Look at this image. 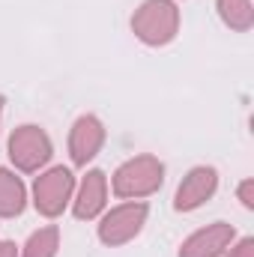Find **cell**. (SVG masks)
Here are the masks:
<instances>
[{
	"label": "cell",
	"mask_w": 254,
	"mask_h": 257,
	"mask_svg": "<svg viewBox=\"0 0 254 257\" xmlns=\"http://www.w3.org/2000/svg\"><path fill=\"white\" fill-rule=\"evenodd\" d=\"M132 33L150 48L171 45L180 33L177 3L174 0H144L132 15Z\"/></svg>",
	"instance_id": "1"
},
{
	"label": "cell",
	"mask_w": 254,
	"mask_h": 257,
	"mask_svg": "<svg viewBox=\"0 0 254 257\" xmlns=\"http://www.w3.org/2000/svg\"><path fill=\"white\" fill-rule=\"evenodd\" d=\"M165 183V165L150 156V153H141V156H132L126 159L114 177H111V189L117 197H126V200H141V197H150L162 189Z\"/></svg>",
	"instance_id": "2"
},
{
	"label": "cell",
	"mask_w": 254,
	"mask_h": 257,
	"mask_svg": "<svg viewBox=\"0 0 254 257\" xmlns=\"http://www.w3.org/2000/svg\"><path fill=\"white\" fill-rule=\"evenodd\" d=\"M6 150H9V162L21 174L42 171L51 162V156H54V144H51L48 132L42 126H33V123H24V126L12 128Z\"/></svg>",
	"instance_id": "3"
},
{
	"label": "cell",
	"mask_w": 254,
	"mask_h": 257,
	"mask_svg": "<svg viewBox=\"0 0 254 257\" xmlns=\"http://www.w3.org/2000/svg\"><path fill=\"white\" fill-rule=\"evenodd\" d=\"M72 194H75V177H72L69 168L57 165V168H48V171H42L36 177V183H33V206H36L39 215L57 218L72 203Z\"/></svg>",
	"instance_id": "4"
},
{
	"label": "cell",
	"mask_w": 254,
	"mask_h": 257,
	"mask_svg": "<svg viewBox=\"0 0 254 257\" xmlns=\"http://www.w3.org/2000/svg\"><path fill=\"white\" fill-rule=\"evenodd\" d=\"M147 215H150V206L144 200H129V203H120V206L108 209L102 215V221H99V239L108 248L126 245L144 230Z\"/></svg>",
	"instance_id": "5"
},
{
	"label": "cell",
	"mask_w": 254,
	"mask_h": 257,
	"mask_svg": "<svg viewBox=\"0 0 254 257\" xmlns=\"http://www.w3.org/2000/svg\"><path fill=\"white\" fill-rule=\"evenodd\" d=\"M215 192H218V171L209 165H197L183 177L177 197H174V206H177V212H191V209L203 206Z\"/></svg>",
	"instance_id": "6"
},
{
	"label": "cell",
	"mask_w": 254,
	"mask_h": 257,
	"mask_svg": "<svg viewBox=\"0 0 254 257\" xmlns=\"http://www.w3.org/2000/svg\"><path fill=\"white\" fill-rule=\"evenodd\" d=\"M105 147V126L99 117L93 114H84L72 123L69 132V156H72V165L84 168L87 162H93L99 156V150Z\"/></svg>",
	"instance_id": "7"
},
{
	"label": "cell",
	"mask_w": 254,
	"mask_h": 257,
	"mask_svg": "<svg viewBox=\"0 0 254 257\" xmlns=\"http://www.w3.org/2000/svg\"><path fill=\"white\" fill-rule=\"evenodd\" d=\"M233 239H236L233 224L215 221V224H206V227L194 230L189 239H183L180 257H221L227 248H230Z\"/></svg>",
	"instance_id": "8"
},
{
	"label": "cell",
	"mask_w": 254,
	"mask_h": 257,
	"mask_svg": "<svg viewBox=\"0 0 254 257\" xmlns=\"http://www.w3.org/2000/svg\"><path fill=\"white\" fill-rule=\"evenodd\" d=\"M108 206V177L102 171H87L78 192L72 194V212L78 221H93Z\"/></svg>",
	"instance_id": "9"
},
{
	"label": "cell",
	"mask_w": 254,
	"mask_h": 257,
	"mask_svg": "<svg viewBox=\"0 0 254 257\" xmlns=\"http://www.w3.org/2000/svg\"><path fill=\"white\" fill-rule=\"evenodd\" d=\"M27 206V189L21 177H15L9 168H0V218H15Z\"/></svg>",
	"instance_id": "10"
},
{
	"label": "cell",
	"mask_w": 254,
	"mask_h": 257,
	"mask_svg": "<svg viewBox=\"0 0 254 257\" xmlns=\"http://www.w3.org/2000/svg\"><path fill=\"white\" fill-rule=\"evenodd\" d=\"M215 6H218L221 21H224L230 30H236V33H248V30L254 27L251 0H218Z\"/></svg>",
	"instance_id": "11"
},
{
	"label": "cell",
	"mask_w": 254,
	"mask_h": 257,
	"mask_svg": "<svg viewBox=\"0 0 254 257\" xmlns=\"http://www.w3.org/2000/svg\"><path fill=\"white\" fill-rule=\"evenodd\" d=\"M57 251H60V227L48 224L30 233V239L21 248V257H57Z\"/></svg>",
	"instance_id": "12"
},
{
	"label": "cell",
	"mask_w": 254,
	"mask_h": 257,
	"mask_svg": "<svg viewBox=\"0 0 254 257\" xmlns=\"http://www.w3.org/2000/svg\"><path fill=\"white\" fill-rule=\"evenodd\" d=\"M227 257H254V239L251 236H245V239H233Z\"/></svg>",
	"instance_id": "13"
},
{
	"label": "cell",
	"mask_w": 254,
	"mask_h": 257,
	"mask_svg": "<svg viewBox=\"0 0 254 257\" xmlns=\"http://www.w3.org/2000/svg\"><path fill=\"white\" fill-rule=\"evenodd\" d=\"M239 200H242L245 209L254 206V180H242V183H239Z\"/></svg>",
	"instance_id": "14"
},
{
	"label": "cell",
	"mask_w": 254,
	"mask_h": 257,
	"mask_svg": "<svg viewBox=\"0 0 254 257\" xmlns=\"http://www.w3.org/2000/svg\"><path fill=\"white\" fill-rule=\"evenodd\" d=\"M0 257H18V245L9 239H0Z\"/></svg>",
	"instance_id": "15"
},
{
	"label": "cell",
	"mask_w": 254,
	"mask_h": 257,
	"mask_svg": "<svg viewBox=\"0 0 254 257\" xmlns=\"http://www.w3.org/2000/svg\"><path fill=\"white\" fill-rule=\"evenodd\" d=\"M0 120H3V96H0Z\"/></svg>",
	"instance_id": "16"
}]
</instances>
